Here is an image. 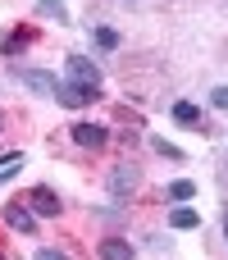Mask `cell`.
Wrapping results in <instances>:
<instances>
[{"label": "cell", "instance_id": "obj_7", "mask_svg": "<svg viewBox=\"0 0 228 260\" xmlns=\"http://www.w3.org/2000/svg\"><path fill=\"white\" fill-rule=\"evenodd\" d=\"M5 224L18 229V233H32V229H37V215H32L27 206H5Z\"/></svg>", "mask_w": 228, "mask_h": 260}, {"label": "cell", "instance_id": "obj_3", "mask_svg": "<svg viewBox=\"0 0 228 260\" xmlns=\"http://www.w3.org/2000/svg\"><path fill=\"white\" fill-rule=\"evenodd\" d=\"M18 82L32 87V91H41V96H55V91H59V78L46 73V69H18Z\"/></svg>", "mask_w": 228, "mask_h": 260}, {"label": "cell", "instance_id": "obj_11", "mask_svg": "<svg viewBox=\"0 0 228 260\" xmlns=\"http://www.w3.org/2000/svg\"><path fill=\"white\" fill-rule=\"evenodd\" d=\"M192 197H197V183H192V178L169 183V201H192Z\"/></svg>", "mask_w": 228, "mask_h": 260}, {"label": "cell", "instance_id": "obj_5", "mask_svg": "<svg viewBox=\"0 0 228 260\" xmlns=\"http://www.w3.org/2000/svg\"><path fill=\"white\" fill-rule=\"evenodd\" d=\"M69 82H82V87H101V69L82 55H69Z\"/></svg>", "mask_w": 228, "mask_h": 260}, {"label": "cell", "instance_id": "obj_9", "mask_svg": "<svg viewBox=\"0 0 228 260\" xmlns=\"http://www.w3.org/2000/svg\"><path fill=\"white\" fill-rule=\"evenodd\" d=\"M169 229H201V215L192 206H174L169 210Z\"/></svg>", "mask_w": 228, "mask_h": 260}, {"label": "cell", "instance_id": "obj_14", "mask_svg": "<svg viewBox=\"0 0 228 260\" xmlns=\"http://www.w3.org/2000/svg\"><path fill=\"white\" fill-rule=\"evenodd\" d=\"M91 41H96L101 50H114V46H119V32H114V27H96V32H91Z\"/></svg>", "mask_w": 228, "mask_h": 260}, {"label": "cell", "instance_id": "obj_2", "mask_svg": "<svg viewBox=\"0 0 228 260\" xmlns=\"http://www.w3.org/2000/svg\"><path fill=\"white\" fill-rule=\"evenodd\" d=\"M137 183H142V174H137L133 165H119V169H110V192H114L119 201H128V197L137 192Z\"/></svg>", "mask_w": 228, "mask_h": 260}, {"label": "cell", "instance_id": "obj_6", "mask_svg": "<svg viewBox=\"0 0 228 260\" xmlns=\"http://www.w3.org/2000/svg\"><path fill=\"white\" fill-rule=\"evenodd\" d=\"M27 206H32V215H46V219H55V215L64 210L50 187H32V192H27Z\"/></svg>", "mask_w": 228, "mask_h": 260}, {"label": "cell", "instance_id": "obj_17", "mask_svg": "<svg viewBox=\"0 0 228 260\" xmlns=\"http://www.w3.org/2000/svg\"><path fill=\"white\" fill-rule=\"evenodd\" d=\"M37 260H69V256H64V251H55V247H41V251H37Z\"/></svg>", "mask_w": 228, "mask_h": 260}, {"label": "cell", "instance_id": "obj_8", "mask_svg": "<svg viewBox=\"0 0 228 260\" xmlns=\"http://www.w3.org/2000/svg\"><path fill=\"white\" fill-rule=\"evenodd\" d=\"M96 251H101V260H133V256H137L133 242H123V238H105Z\"/></svg>", "mask_w": 228, "mask_h": 260}, {"label": "cell", "instance_id": "obj_16", "mask_svg": "<svg viewBox=\"0 0 228 260\" xmlns=\"http://www.w3.org/2000/svg\"><path fill=\"white\" fill-rule=\"evenodd\" d=\"M210 105H215V110H228V87H215V91H210Z\"/></svg>", "mask_w": 228, "mask_h": 260}, {"label": "cell", "instance_id": "obj_4", "mask_svg": "<svg viewBox=\"0 0 228 260\" xmlns=\"http://www.w3.org/2000/svg\"><path fill=\"white\" fill-rule=\"evenodd\" d=\"M64 105H91V101H101V87H82V82H59V91H55Z\"/></svg>", "mask_w": 228, "mask_h": 260}, {"label": "cell", "instance_id": "obj_13", "mask_svg": "<svg viewBox=\"0 0 228 260\" xmlns=\"http://www.w3.org/2000/svg\"><path fill=\"white\" fill-rule=\"evenodd\" d=\"M18 169H23V155H18V151H9V155H0V183H5V178H14Z\"/></svg>", "mask_w": 228, "mask_h": 260}, {"label": "cell", "instance_id": "obj_12", "mask_svg": "<svg viewBox=\"0 0 228 260\" xmlns=\"http://www.w3.org/2000/svg\"><path fill=\"white\" fill-rule=\"evenodd\" d=\"M37 14H41V18H55V23H69V9H64L59 0H41Z\"/></svg>", "mask_w": 228, "mask_h": 260}, {"label": "cell", "instance_id": "obj_1", "mask_svg": "<svg viewBox=\"0 0 228 260\" xmlns=\"http://www.w3.org/2000/svg\"><path fill=\"white\" fill-rule=\"evenodd\" d=\"M69 137H73L82 151H101V146L110 142V133H105L101 123H73V128H69Z\"/></svg>", "mask_w": 228, "mask_h": 260}, {"label": "cell", "instance_id": "obj_10", "mask_svg": "<svg viewBox=\"0 0 228 260\" xmlns=\"http://www.w3.org/2000/svg\"><path fill=\"white\" fill-rule=\"evenodd\" d=\"M174 123H183V128H197V123H201V110H197L192 101H178V105H174Z\"/></svg>", "mask_w": 228, "mask_h": 260}, {"label": "cell", "instance_id": "obj_15", "mask_svg": "<svg viewBox=\"0 0 228 260\" xmlns=\"http://www.w3.org/2000/svg\"><path fill=\"white\" fill-rule=\"evenodd\" d=\"M151 146H155V151H160V155H169V160H183V151H178V146H169V142H165V137H155V142H151Z\"/></svg>", "mask_w": 228, "mask_h": 260}]
</instances>
